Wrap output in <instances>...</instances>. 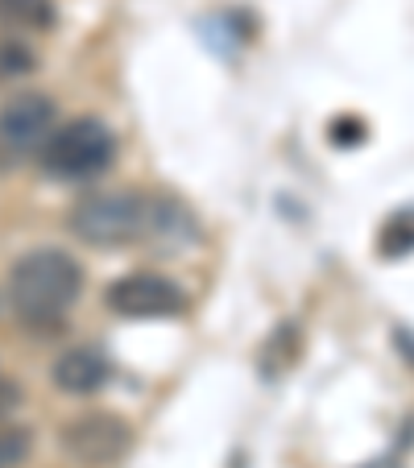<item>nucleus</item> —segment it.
<instances>
[{"label": "nucleus", "instance_id": "f257e3e1", "mask_svg": "<svg viewBox=\"0 0 414 468\" xmlns=\"http://www.w3.org/2000/svg\"><path fill=\"white\" fill-rule=\"evenodd\" d=\"M83 294V265L62 249H29L9 270V307L34 332H50Z\"/></svg>", "mask_w": 414, "mask_h": 468}, {"label": "nucleus", "instance_id": "f03ea898", "mask_svg": "<svg viewBox=\"0 0 414 468\" xmlns=\"http://www.w3.org/2000/svg\"><path fill=\"white\" fill-rule=\"evenodd\" d=\"M150 212H154V195L100 191V195H83L80 204L67 212V229H71L75 240H83L91 249H129V245H145Z\"/></svg>", "mask_w": 414, "mask_h": 468}, {"label": "nucleus", "instance_id": "7ed1b4c3", "mask_svg": "<svg viewBox=\"0 0 414 468\" xmlns=\"http://www.w3.org/2000/svg\"><path fill=\"white\" fill-rule=\"evenodd\" d=\"M37 162L58 183H88L116 162V133L100 116H75L67 124H54Z\"/></svg>", "mask_w": 414, "mask_h": 468}, {"label": "nucleus", "instance_id": "20e7f679", "mask_svg": "<svg viewBox=\"0 0 414 468\" xmlns=\"http://www.w3.org/2000/svg\"><path fill=\"white\" fill-rule=\"evenodd\" d=\"M54 116H58V108L42 91H17L0 104V178L17 175L21 166H29L42 154Z\"/></svg>", "mask_w": 414, "mask_h": 468}, {"label": "nucleus", "instance_id": "39448f33", "mask_svg": "<svg viewBox=\"0 0 414 468\" xmlns=\"http://www.w3.org/2000/svg\"><path fill=\"white\" fill-rule=\"evenodd\" d=\"M58 448L75 464L108 468V464H121L133 452V427L129 419L112 415V410H88V415H75L71 423H62Z\"/></svg>", "mask_w": 414, "mask_h": 468}, {"label": "nucleus", "instance_id": "423d86ee", "mask_svg": "<svg viewBox=\"0 0 414 468\" xmlns=\"http://www.w3.org/2000/svg\"><path fill=\"white\" fill-rule=\"evenodd\" d=\"M104 303L121 319H166L186 307V291L175 278L142 270V274H124L116 282H108Z\"/></svg>", "mask_w": 414, "mask_h": 468}, {"label": "nucleus", "instance_id": "0eeeda50", "mask_svg": "<svg viewBox=\"0 0 414 468\" xmlns=\"http://www.w3.org/2000/svg\"><path fill=\"white\" fill-rule=\"evenodd\" d=\"M203 240V229L195 220V212L175 199V195H154V212H150V237L145 245L150 249H162V253H183V249L199 245Z\"/></svg>", "mask_w": 414, "mask_h": 468}, {"label": "nucleus", "instance_id": "6e6552de", "mask_svg": "<svg viewBox=\"0 0 414 468\" xmlns=\"http://www.w3.org/2000/svg\"><path fill=\"white\" fill-rule=\"evenodd\" d=\"M108 378H112V365H108V356L96 353V348H71V353H62L50 369V381L71 398L100 394V389L108 386Z\"/></svg>", "mask_w": 414, "mask_h": 468}, {"label": "nucleus", "instance_id": "1a4fd4ad", "mask_svg": "<svg viewBox=\"0 0 414 468\" xmlns=\"http://www.w3.org/2000/svg\"><path fill=\"white\" fill-rule=\"evenodd\" d=\"M58 21L54 0H0V29L5 34H46Z\"/></svg>", "mask_w": 414, "mask_h": 468}, {"label": "nucleus", "instance_id": "9d476101", "mask_svg": "<svg viewBox=\"0 0 414 468\" xmlns=\"http://www.w3.org/2000/svg\"><path fill=\"white\" fill-rule=\"evenodd\" d=\"M303 353V336H299V324H278L270 332V340L261 345V373L265 378H278V373H286L294 361H299Z\"/></svg>", "mask_w": 414, "mask_h": 468}, {"label": "nucleus", "instance_id": "9b49d317", "mask_svg": "<svg viewBox=\"0 0 414 468\" xmlns=\"http://www.w3.org/2000/svg\"><path fill=\"white\" fill-rule=\"evenodd\" d=\"M377 253L386 261H402L414 253V207H398L377 229Z\"/></svg>", "mask_w": 414, "mask_h": 468}, {"label": "nucleus", "instance_id": "f8f14e48", "mask_svg": "<svg viewBox=\"0 0 414 468\" xmlns=\"http://www.w3.org/2000/svg\"><path fill=\"white\" fill-rule=\"evenodd\" d=\"M37 71V54L26 37L17 34H0V88L9 83H21Z\"/></svg>", "mask_w": 414, "mask_h": 468}, {"label": "nucleus", "instance_id": "ddd939ff", "mask_svg": "<svg viewBox=\"0 0 414 468\" xmlns=\"http://www.w3.org/2000/svg\"><path fill=\"white\" fill-rule=\"evenodd\" d=\"M34 456V431L21 423H0V468H21Z\"/></svg>", "mask_w": 414, "mask_h": 468}, {"label": "nucleus", "instance_id": "4468645a", "mask_svg": "<svg viewBox=\"0 0 414 468\" xmlns=\"http://www.w3.org/2000/svg\"><path fill=\"white\" fill-rule=\"evenodd\" d=\"M327 133H332V145H361L369 137V124L361 116H335Z\"/></svg>", "mask_w": 414, "mask_h": 468}, {"label": "nucleus", "instance_id": "2eb2a0df", "mask_svg": "<svg viewBox=\"0 0 414 468\" xmlns=\"http://www.w3.org/2000/svg\"><path fill=\"white\" fill-rule=\"evenodd\" d=\"M21 402H26V389H21L17 381H0V423H5Z\"/></svg>", "mask_w": 414, "mask_h": 468}]
</instances>
